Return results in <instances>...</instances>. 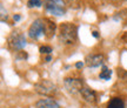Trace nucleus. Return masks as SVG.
<instances>
[{
  "instance_id": "nucleus-1",
  "label": "nucleus",
  "mask_w": 127,
  "mask_h": 108,
  "mask_svg": "<svg viewBox=\"0 0 127 108\" xmlns=\"http://www.w3.org/2000/svg\"><path fill=\"white\" fill-rule=\"evenodd\" d=\"M78 39V27L74 24L64 23L59 26V40L65 45L75 44Z\"/></svg>"
},
{
  "instance_id": "nucleus-2",
  "label": "nucleus",
  "mask_w": 127,
  "mask_h": 108,
  "mask_svg": "<svg viewBox=\"0 0 127 108\" xmlns=\"http://www.w3.org/2000/svg\"><path fill=\"white\" fill-rule=\"evenodd\" d=\"M34 90L38 94L45 96H53L58 92V87L50 80H41L34 85Z\"/></svg>"
},
{
  "instance_id": "nucleus-3",
  "label": "nucleus",
  "mask_w": 127,
  "mask_h": 108,
  "mask_svg": "<svg viewBox=\"0 0 127 108\" xmlns=\"http://www.w3.org/2000/svg\"><path fill=\"white\" fill-rule=\"evenodd\" d=\"M7 42L8 46L14 51H20L23 50L24 47L26 46V38L20 31H14L12 32L9 36L7 38Z\"/></svg>"
},
{
  "instance_id": "nucleus-4",
  "label": "nucleus",
  "mask_w": 127,
  "mask_h": 108,
  "mask_svg": "<svg viewBox=\"0 0 127 108\" xmlns=\"http://www.w3.org/2000/svg\"><path fill=\"white\" fill-rule=\"evenodd\" d=\"M45 8L48 13L60 17L66 13V5L63 0H46Z\"/></svg>"
},
{
  "instance_id": "nucleus-5",
  "label": "nucleus",
  "mask_w": 127,
  "mask_h": 108,
  "mask_svg": "<svg viewBox=\"0 0 127 108\" xmlns=\"http://www.w3.org/2000/svg\"><path fill=\"white\" fill-rule=\"evenodd\" d=\"M64 85H65V88L67 89L68 93L71 94H77V93H80L81 89L84 88V81L82 79H77V78H66L65 81H64Z\"/></svg>"
},
{
  "instance_id": "nucleus-6",
  "label": "nucleus",
  "mask_w": 127,
  "mask_h": 108,
  "mask_svg": "<svg viewBox=\"0 0 127 108\" xmlns=\"http://www.w3.org/2000/svg\"><path fill=\"white\" fill-rule=\"evenodd\" d=\"M45 34L44 29V19H36L28 28V36L31 39H39L41 35Z\"/></svg>"
},
{
  "instance_id": "nucleus-7",
  "label": "nucleus",
  "mask_w": 127,
  "mask_h": 108,
  "mask_svg": "<svg viewBox=\"0 0 127 108\" xmlns=\"http://www.w3.org/2000/svg\"><path fill=\"white\" fill-rule=\"evenodd\" d=\"M104 62H105V56L102 54H90L85 59V63L88 67H92V68L102 66Z\"/></svg>"
},
{
  "instance_id": "nucleus-8",
  "label": "nucleus",
  "mask_w": 127,
  "mask_h": 108,
  "mask_svg": "<svg viewBox=\"0 0 127 108\" xmlns=\"http://www.w3.org/2000/svg\"><path fill=\"white\" fill-rule=\"evenodd\" d=\"M80 94H81L82 99L85 101H87V102H90V104H95L96 100H98L96 99V93L92 88L87 87V86H84V88L81 89Z\"/></svg>"
},
{
  "instance_id": "nucleus-9",
  "label": "nucleus",
  "mask_w": 127,
  "mask_h": 108,
  "mask_svg": "<svg viewBox=\"0 0 127 108\" xmlns=\"http://www.w3.org/2000/svg\"><path fill=\"white\" fill-rule=\"evenodd\" d=\"M35 107L36 108H60V106L52 98H46V99L38 100L35 102Z\"/></svg>"
},
{
  "instance_id": "nucleus-10",
  "label": "nucleus",
  "mask_w": 127,
  "mask_h": 108,
  "mask_svg": "<svg viewBox=\"0 0 127 108\" xmlns=\"http://www.w3.org/2000/svg\"><path fill=\"white\" fill-rule=\"evenodd\" d=\"M55 23H53L51 19L45 18L44 19V29H45V35L46 36H52L55 33Z\"/></svg>"
},
{
  "instance_id": "nucleus-11",
  "label": "nucleus",
  "mask_w": 127,
  "mask_h": 108,
  "mask_svg": "<svg viewBox=\"0 0 127 108\" xmlns=\"http://www.w3.org/2000/svg\"><path fill=\"white\" fill-rule=\"evenodd\" d=\"M107 108H125V102L120 98H112L107 104Z\"/></svg>"
},
{
  "instance_id": "nucleus-12",
  "label": "nucleus",
  "mask_w": 127,
  "mask_h": 108,
  "mask_svg": "<svg viewBox=\"0 0 127 108\" xmlns=\"http://www.w3.org/2000/svg\"><path fill=\"white\" fill-rule=\"evenodd\" d=\"M111 77H112V71H111L108 67L102 66V71L100 72L99 78L101 79V80H109Z\"/></svg>"
},
{
  "instance_id": "nucleus-13",
  "label": "nucleus",
  "mask_w": 127,
  "mask_h": 108,
  "mask_svg": "<svg viewBox=\"0 0 127 108\" xmlns=\"http://www.w3.org/2000/svg\"><path fill=\"white\" fill-rule=\"evenodd\" d=\"M42 6V1L41 0H28L27 1V7L33 8V7H41Z\"/></svg>"
},
{
  "instance_id": "nucleus-14",
  "label": "nucleus",
  "mask_w": 127,
  "mask_h": 108,
  "mask_svg": "<svg viewBox=\"0 0 127 108\" xmlns=\"http://www.w3.org/2000/svg\"><path fill=\"white\" fill-rule=\"evenodd\" d=\"M39 52H40L41 54H51L52 52H53V50H52L51 46H41Z\"/></svg>"
},
{
  "instance_id": "nucleus-15",
  "label": "nucleus",
  "mask_w": 127,
  "mask_h": 108,
  "mask_svg": "<svg viewBox=\"0 0 127 108\" xmlns=\"http://www.w3.org/2000/svg\"><path fill=\"white\" fill-rule=\"evenodd\" d=\"M6 19H7V12H5L4 6H1V21L4 23Z\"/></svg>"
},
{
  "instance_id": "nucleus-16",
  "label": "nucleus",
  "mask_w": 127,
  "mask_h": 108,
  "mask_svg": "<svg viewBox=\"0 0 127 108\" xmlns=\"http://www.w3.org/2000/svg\"><path fill=\"white\" fill-rule=\"evenodd\" d=\"M120 74H121V77H123L124 79L127 81V72H125L124 69H120Z\"/></svg>"
},
{
  "instance_id": "nucleus-17",
  "label": "nucleus",
  "mask_w": 127,
  "mask_h": 108,
  "mask_svg": "<svg viewBox=\"0 0 127 108\" xmlns=\"http://www.w3.org/2000/svg\"><path fill=\"white\" fill-rule=\"evenodd\" d=\"M82 66H84V62H81V61H79V62L75 63V67L77 68H82Z\"/></svg>"
},
{
  "instance_id": "nucleus-18",
  "label": "nucleus",
  "mask_w": 127,
  "mask_h": 108,
  "mask_svg": "<svg viewBox=\"0 0 127 108\" xmlns=\"http://www.w3.org/2000/svg\"><path fill=\"white\" fill-rule=\"evenodd\" d=\"M20 19H21V17H20L19 14H15V15L13 17V20H14V21H19Z\"/></svg>"
},
{
  "instance_id": "nucleus-19",
  "label": "nucleus",
  "mask_w": 127,
  "mask_h": 108,
  "mask_svg": "<svg viewBox=\"0 0 127 108\" xmlns=\"http://www.w3.org/2000/svg\"><path fill=\"white\" fill-rule=\"evenodd\" d=\"M92 35L94 36V38H99V33L96 31H94V32H92Z\"/></svg>"
},
{
  "instance_id": "nucleus-20",
  "label": "nucleus",
  "mask_w": 127,
  "mask_h": 108,
  "mask_svg": "<svg viewBox=\"0 0 127 108\" xmlns=\"http://www.w3.org/2000/svg\"><path fill=\"white\" fill-rule=\"evenodd\" d=\"M51 59H52V58H51V55H47V56H46V59H45V61H46V62H48V61H51Z\"/></svg>"
},
{
  "instance_id": "nucleus-21",
  "label": "nucleus",
  "mask_w": 127,
  "mask_h": 108,
  "mask_svg": "<svg viewBox=\"0 0 127 108\" xmlns=\"http://www.w3.org/2000/svg\"><path fill=\"white\" fill-rule=\"evenodd\" d=\"M114 1H119V0H114Z\"/></svg>"
}]
</instances>
